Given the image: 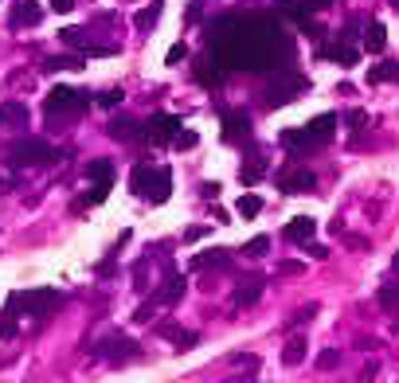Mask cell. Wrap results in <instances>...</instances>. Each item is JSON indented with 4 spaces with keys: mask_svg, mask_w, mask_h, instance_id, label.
Listing matches in <instances>:
<instances>
[{
    "mask_svg": "<svg viewBox=\"0 0 399 383\" xmlns=\"http://www.w3.org/2000/svg\"><path fill=\"white\" fill-rule=\"evenodd\" d=\"M129 192L133 196H149V204H165L172 192V172L157 169V164H137L129 176Z\"/></svg>",
    "mask_w": 399,
    "mask_h": 383,
    "instance_id": "1",
    "label": "cell"
},
{
    "mask_svg": "<svg viewBox=\"0 0 399 383\" xmlns=\"http://www.w3.org/2000/svg\"><path fill=\"white\" fill-rule=\"evenodd\" d=\"M63 293L59 290H28V293H12L8 298V309L12 313H32V317H47L63 305Z\"/></svg>",
    "mask_w": 399,
    "mask_h": 383,
    "instance_id": "2",
    "label": "cell"
},
{
    "mask_svg": "<svg viewBox=\"0 0 399 383\" xmlns=\"http://www.w3.org/2000/svg\"><path fill=\"white\" fill-rule=\"evenodd\" d=\"M63 153H55L47 141H40V137H24V141H16V145L8 149V161L16 164V169H28V164H52L59 161Z\"/></svg>",
    "mask_w": 399,
    "mask_h": 383,
    "instance_id": "3",
    "label": "cell"
},
{
    "mask_svg": "<svg viewBox=\"0 0 399 383\" xmlns=\"http://www.w3.org/2000/svg\"><path fill=\"white\" fill-rule=\"evenodd\" d=\"M83 106H86V94L83 90H75V86H55V90L47 94L43 110L52 114V121H55V118H67V114L83 110Z\"/></svg>",
    "mask_w": 399,
    "mask_h": 383,
    "instance_id": "4",
    "label": "cell"
},
{
    "mask_svg": "<svg viewBox=\"0 0 399 383\" xmlns=\"http://www.w3.org/2000/svg\"><path fill=\"white\" fill-rule=\"evenodd\" d=\"M306 90H309V83L302 75H278L270 83V90H266V102L270 106H286V102H294V98H302Z\"/></svg>",
    "mask_w": 399,
    "mask_h": 383,
    "instance_id": "5",
    "label": "cell"
},
{
    "mask_svg": "<svg viewBox=\"0 0 399 383\" xmlns=\"http://www.w3.org/2000/svg\"><path fill=\"white\" fill-rule=\"evenodd\" d=\"M177 137H180V118H172V114H153L145 121V141H153V145L177 141Z\"/></svg>",
    "mask_w": 399,
    "mask_h": 383,
    "instance_id": "6",
    "label": "cell"
},
{
    "mask_svg": "<svg viewBox=\"0 0 399 383\" xmlns=\"http://www.w3.org/2000/svg\"><path fill=\"white\" fill-rule=\"evenodd\" d=\"M282 149H286L290 157H309V153L321 149V141H317L309 129H286V133H282Z\"/></svg>",
    "mask_w": 399,
    "mask_h": 383,
    "instance_id": "7",
    "label": "cell"
},
{
    "mask_svg": "<svg viewBox=\"0 0 399 383\" xmlns=\"http://www.w3.org/2000/svg\"><path fill=\"white\" fill-rule=\"evenodd\" d=\"M278 188L286 196H297V192H314L317 188V176L306 169H290V172H278Z\"/></svg>",
    "mask_w": 399,
    "mask_h": 383,
    "instance_id": "8",
    "label": "cell"
},
{
    "mask_svg": "<svg viewBox=\"0 0 399 383\" xmlns=\"http://www.w3.org/2000/svg\"><path fill=\"white\" fill-rule=\"evenodd\" d=\"M94 352L98 356H106V360H133L137 356V344L129 341V336H110V341H102V344H94Z\"/></svg>",
    "mask_w": 399,
    "mask_h": 383,
    "instance_id": "9",
    "label": "cell"
},
{
    "mask_svg": "<svg viewBox=\"0 0 399 383\" xmlns=\"http://www.w3.org/2000/svg\"><path fill=\"white\" fill-rule=\"evenodd\" d=\"M184 290H188V281H184V274H177V270H169V278H165V286L157 290V305H177L180 298H184Z\"/></svg>",
    "mask_w": 399,
    "mask_h": 383,
    "instance_id": "10",
    "label": "cell"
},
{
    "mask_svg": "<svg viewBox=\"0 0 399 383\" xmlns=\"http://www.w3.org/2000/svg\"><path fill=\"white\" fill-rule=\"evenodd\" d=\"M110 137H121V141H145V121L141 118H114L110 121Z\"/></svg>",
    "mask_w": 399,
    "mask_h": 383,
    "instance_id": "11",
    "label": "cell"
},
{
    "mask_svg": "<svg viewBox=\"0 0 399 383\" xmlns=\"http://www.w3.org/2000/svg\"><path fill=\"white\" fill-rule=\"evenodd\" d=\"M40 4H32V0H20V4H12V16H8V24L12 28H32V24H40Z\"/></svg>",
    "mask_w": 399,
    "mask_h": 383,
    "instance_id": "12",
    "label": "cell"
},
{
    "mask_svg": "<svg viewBox=\"0 0 399 383\" xmlns=\"http://www.w3.org/2000/svg\"><path fill=\"white\" fill-rule=\"evenodd\" d=\"M246 133H251V121H246V114L223 110V137H227V141H235V137H246Z\"/></svg>",
    "mask_w": 399,
    "mask_h": 383,
    "instance_id": "13",
    "label": "cell"
},
{
    "mask_svg": "<svg viewBox=\"0 0 399 383\" xmlns=\"http://www.w3.org/2000/svg\"><path fill=\"white\" fill-rule=\"evenodd\" d=\"M364 47L372 55H380L383 47H388V28L380 24V20H368V28H364Z\"/></svg>",
    "mask_w": 399,
    "mask_h": 383,
    "instance_id": "14",
    "label": "cell"
},
{
    "mask_svg": "<svg viewBox=\"0 0 399 383\" xmlns=\"http://www.w3.org/2000/svg\"><path fill=\"white\" fill-rule=\"evenodd\" d=\"M314 231H317V223L309 219V215H297V219L286 223V238L290 243H306V238H314Z\"/></svg>",
    "mask_w": 399,
    "mask_h": 383,
    "instance_id": "15",
    "label": "cell"
},
{
    "mask_svg": "<svg viewBox=\"0 0 399 383\" xmlns=\"http://www.w3.org/2000/svg\"><path fill=\"white\" fill-rule=\"evenodd\" d=\"M208 266H215V270H227V266H231V255H227V250H200V255L192 258V270H208Z\"/></svg>",
    "mask_w": 399,
    "mask_h": 383,
    "instance_id": "16",
    "label": "cell"
},
{
    "mask_svg": "<svg viewBox=\"0 0 399 383\" xmlns=\"http://www.w3.org/2000/svg\"><path fill=\"white\" fill-rule=\"evenodd\" d=\"M306 352H309V341H306V336H290L286 348H282V364H286V367H297L302 360H306Z\"/></svg>",
    "mask_w": 399,
    "mask_h": 383,
    "instance_id": "17",
    "label": "cell"
},
{
    "mask_svg": "<svg viewBox=\"0 0 399 383\" xmlns=\"http://www.w3.org/2000/svg\"><path fill=\"white\" fill-rule=\"evenodd\" d=\"M306 129H309V133H314L317 141L325 145V141L333 137V129H337V114H317V118H309V121H306Z\"/></svg>",
    "mask_w": 399,
    "mask_h": 383,
    "instance_id": "18",
    "label": "cell"
},
{
    "mask_svg": "<svg viewBox=\"0 0 399 383\" xmlns=\"http://www.w3.org/2000/svg\"><path fill=\"white\" fill-rule=\"evenodd\" d=\"M86 176L94 180V188H106V192H110L114 164H110V161H90V164H86Z\"/></svg>",
    "mask_w": 399,
    "mask_h": 383,
    "instance_id": "19",
    "label": "cell"
},
{
    "mask_svg": "<svg viewBox=\"0 0 399 383\" xmlns=\"http://www.w3.org/2000/svg\"><path fill=\"white\" fill-rule=\"evenodd\" d=\"M0 121H4V126H28V106L24 102L0 106Z\"/></svg>",
    "mask_w": 399,
    "mask_h": 383,
    "instance_id": "20",
    "label": "cell"
},
{
    "mask_svg": "<svg viewBox=\"0 0 399 383\" xmlns=\"http://www.w3.org/2000/svg\"><path fill=\"white\" fill-rule=\"evenodd\" d=\"M325 59H333V63H340V67H357L360 63V55H357V47H325Z\"/></svg>",
    "mask_w": 399,
    "mask_h": 383,
    "instance_id": "21",
    "label": "cell"
},
{
    "mask_svg": "<svg viewBox=\"0 0 399 383\" xmlns=\"http://www.w3.org/2000/svg\"><path fill=\"white\" fill-rule=\"evenodd\" d=\"M258 298H263V281L258 278H251L246 286H239L235 290V305H255Z\"/></svg>",
    "mask_w": 399,
    "mask_h": 383,
    "instance_id": "22",
    "label": "cell"
},
{
    "mask_svg": "<svg viewBox=\"0 0 399 383\" xmlns=\"http://www.w3.org/2000/svg\"><path fill=\"white\" fill-rule=\"evenodd\" d=\"M83 55H63V59H47L43 63V71H47V75H55V71H78L83 67Z\"/></svg>",
    "mask_w": 399,
    "mask_h": 383,
    "instance_id": "23",
    "label": "cell"
},
{
    "mask_svg": "<svg viewBox=\"0 0 399 383\" xmlns=\"http://www.w3.org/2000/svg\"><path fill=\"white\" fill-rule=\"evenodd\" d=\"M235 212L243 215V219H255L258 212H263V200L255 196V192H246V196H239V204H235Z\"/></svg>",
    "mask_w": 399,
    "mask_h": 383,
    "instance_id": "24",
    "label": "cell"
},
{
    "mask_svg": "<svg viewBox=\"0 0 399 383\" xmlns=\"http://www.w3.org/2000/svg\"><path fill=\"white\" fill-rule=\"evenodd\" d=\"M196 75H200V83L212 90V86H220V63H215V59H204L200 67H196Z\"/></svg>",
    "mask_w": 399,
    "mask_h": 383,
    "instance_id": "25",
    "label": "cell"
},
{
    "mask_svg": "<svg viewBox=\"0 0 399 383\" xmlns=\"http://www.w3.org/2000/svg\"><path fill=\"white\" fill-rule=\"evenodd\" d=\"M388 78H399V63H380V67H372V71H368V86L388 83Z\"/></svg>",
    "mask_w": 399,
    "mask_h": 383,
    "instance_id": "26",
    "label": "cell"
},
{
    "mask_svg": "<svg viewBox=\"0 0 399 383\" xmlns=\"http://www.w3.org/2000/svg\"><path fill=\"white\" fill-rule=\"evenodd\" d=\"M157 16H161V4H149V8H141V12H137V28H141V32H153V28H157Z\"/></svg>",
    "mask_w": 399,
    "mask_h": 383,
    "instance_id": "27",
    "label": "cell"
},
{
    "mask_svg": "<svg viewBox=\"0 0 399 383\" xmlns=\"http://www.w3.org/2000/svg\"><path fill=\"white\" fill-rule=\"evenodd\" d=\"M243 255H246V258H266V255H270V238H266V235H255L251 243H246Z\"/></svg>",
    "mask_w": 399,
    "mask_h": 383,
    "instance_id": "28",
    "label": "cell"
},
{
    "mask_svg": "<svg viewBox=\"0 0 399 383\" xmlns=\"http://www.w3.org/2000/svg\"><path fill=\"white\" fill-rule=\"evenodd\" d=\"M263 169H266V164H263V157H255V161H251V164H246V169H243V184H258V176H263Z\"/></svg>",
    "mask_w": 399,
    "mask_h": 383,
    "instance_id": "29",
    "label": "cell"
},
{
    "mask_svg": "<svg viewBox=\"0 0 399 383\" xmlns=\"http://www.w3.org/2000/svg\"><path fill=\"white\" fill-rule=\"evenodd\" d=\"M172 344H177V348H196L200 336H196V332H172Z\"/></svg>",
    "mask_w": 399,
    "mask_h": 383,
    "instance_id": "30",
    "label": "cell"
},
{
    "mask_svg": "<svg viewBox=\"0 0 399 383\" xmlns=\"http://www.w3.org/2000/svg\"><path fill=\"white\" fill-rule=\"evenodd\" d=\"M16 336V324H12V309L4 317H0V341H12Z\"/></svg>",
    "mask_w": 399,
    "mask_h": 383,
    "instance_id": "31",
    "label": "cell"
},
{
    "mask_svg": "<svg viewBox=\"0 0 399 383\" xmlns=\"http://www.w3.org/2000/svg\"><path fill=\"white\" fill-rule=\"evenodd\" d=\"M380 305H383V309H395V305H399V290H395V286L380 290Z\"/></svg>",
    "mask_w": 399,
    "mask_h": 383,
    "instance_id": "32",
    "label": "cell"
},
{
    "mask_svg": "<svg viewBox=\"0 0 399 383\" xmlns=\"http://www.w3.org/2000/svg\"><path fill=\"white\" fill-rule=\"evenodd\" d=\"M184 55H188V47H184V43H172V47H169V55H165V63H169V67H177V63L184 59Z\"/></svg>",
    "mask_w": 399,
    "mask_h": 383,
    "instance_id": "33",
    "label": "cell"
},
{
    "mask_svg": "<svg viewBox=\"0 0 399 383\" xmlns=\"http://www.w3.org/2000/svg\"><path fill=\"white\" fill-rule=\"evenodd\" d=\"M345 121H348V129H364V121H368V114H360V110H352V114H345Z\"/></svg>",
    "mask_w": 399,
    "mask_h": 383,
    "instance_id": "34",
    "label": "cell"
},
{
    "mask_svg": "<svg viewBox=\"0 0 399 383\" xmlns=\"http://www.w3.org/2000/svg\"><path fill=\"white\" fill-rule=\"evenodd\" d=\"M337 360H340V352H337V348H325V352H321V360H317V364H321L325 372H329V367L337 364Z\"/></svg>",
    "mask_w": 399,
    "mask_h": 383,
    "instance_id": "35",
    "label": "cell"
},
{
    "mask_svg": "<svg viewBox=\"0 0 399 383\" xmlns=\"http://www.w3.org/2000/svg\"><path fill=\"white\" fill-rule=\"evenodd\" d=\"M297 247H302V250H309L314 258H329V250H325V247H317V243H309V238H306V243H297Z\"/></svg>",
    "mask_w": 399,
    "mask_h": 383,
    "instance_id": "36",
    "label": "cell"
},
{
    "mask_svg": "<svg viewBox=\"0 0 399 383\" xmlns=\"http://www.w3.org/2000/svg\"><path fill=\"white\" fill-rule=\"evenodd\" d=\"M309 317H317V305H306L302 313H294V321L290 324H302V321H309Z\"/></svg>",
    "mask_w": 399,
    "mask_h": 383,
    "instance_id": "37",
    "label": "cell"
},
{
    "mask_svg": "<svg viewBox=\"0 0 399 383\" xmlns=\"http://www.w3.org/2000/svg\"><path fill=\"white\" fill-rule=\"evenodd\" d=\"M239 367H243V375H255V372H258V360L246 356V360H239Z\"/></svg>",
    "mask_w": 399,
    "mask_h": 383,
    "instance_id": "38",
    "label": "cell"
},
{
    "mask_svg": "<svg viewBox=\"0 0 399 383\" xmlns=\"http://www.w3.org/2000/svg\"><path fill=\"white\" fill-rule=\"evenodd\" d=\"M118 102H121V90H110V94L98 98V106H118Z\"/></svg>",
    "mask_w": 399,
    "mask_h": 383,
    "instance_id": "39",
    "label": "cell"
},
{
    "mask_svg": "<svg viewBox=\"0 0 399 383\" xmlns=\"http://www.w3.org/2000/svg\"><path fill=\"white\" fill-rule=\"evenodd\" d=\"M204 235H208L204 227H188V231H184V238H188V243H196V238H204Z\"/></svg>",
    "mask_w": 399,
    "mask_h": 383,
    "instance_id": "40",
    "label": "cell"
},
{
    "mask_svg": "<svg viewBox=\"0 0 399 383\" xmlns=\"http://www.w3.org/2000/svg\"><path fill=\"white\" fill-rule=\"evenodd\" d=\"M200 192H204L208 200H215V196H220V184H204V188H200Z\"/></svg>",
    "mask_w": 399,
    "mask_h": 383,
    "instance_id": "41",
    "label": "cell"
},
{
    "mask_svg": "<svg viewBox=\"0 0 399 383\" xmlns=\"http://www.w3.org/2000/svg\"><path fill=\"white\" fill-rule=\"evenodd\" d=\"M278 270H282V274H302V266H297V262H282Z\"/></svg>",
    "mask_w": 399,
    "mask_h": 383,
    "instance_id": "42",
    "label": "cell"
},
{
    "mask_svg": "<svg viewBox=\"0 0 399 383\" xmlns=\"http://www.w3.org/2000/svg\"><path fill=\"white\" fill-rule=\"evenodd\" d=\"M391 266H395V274H399V255H395V258H391Z\"/></svg>",
    "mask_w": 399,
    "mask_h": 383,
    "instance_id": "43",
    "label": "cell"
},
{
    "mask_svg": "<svg viewBox=\"0 0 399 383\" xmlns=\"http://www.w3.org/2000/svg\"><path fill=\"white\" fill-rule=\"evenodd\" d=\"M0 188H4V184H0Z\"/></svg>",
    "mask_w": 399,
    "mask_h": 383,
    "instance_id": "44",
    "label": "cell"
}]
</instances>
